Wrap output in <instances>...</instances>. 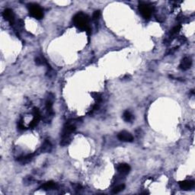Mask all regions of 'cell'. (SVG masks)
Wrapping results in <instances>:
<instances>
[{"instance_id": "obj_1", "label": "cell", "mask_w": 195, "mask_h": 195, "mask_svg": "<svg viewBox=\"0 0 195 195\" xmlns=\"http://www.w3.org/2000/svg\"><path fill=\"white\" fill-rule=\"evenodd\" d=\"M73 22L75 25L79 29L87 32L88 35L91 34V28L89 25V17L82 12H79L73 17Z\"/></svg>"}, {"instance_id": "obj_2", "label": "cell", "mask_w": 195, "mask_h": 195, "mask_svg": "<svg viewBox=\"0 0 195 195\" xmlns=\"http://www.w3.org/2000/svg\"><path fill=\"white\" fill-rule=\"evenodd\" d=\"M28 8L29 10V14L31 17H33L36 19H41L44 17V12H43L42 8L38 4H28Z\"/></svg>"}, {"instance_id": "obj_3", "label": "cell", "mask_w": 195, "mask_h": 195, "mask_svg": "<svg viewBox=\"0 0 195 195\" xmlns=\"http://www.w3.org/2000/svg\"><path fill=\"white\" fill-rule=\"evenodd\" d=\"M139 11L145 19H149L153 12L152 8L146 3H141L139 5Z\"/></svg>"}, {"instance_id": "obj_4", "label": "cell", "mask_w": 195, "mask_h": 195, "mask_svg": "<svg viewBox=\"0 0 195 195\" xmlns=\"http://www.w3.org/2000/svg\"><path fill=\"white\" fill-rule=\"evenodd\" d=\"M117 138L120 141L123 142H133V137L131 133L126 130H123L118 133Z\"/></svg>"}, {"instance_id": "obj_5", "label": "cell", "mask_w": 195, "mask_h": 195, "mask_svg": "<svg viewBox=\"0 0 195 195\" xmlns=\"http://www.w3.org/2000/svg\"><path fill=\"white\" fill-rule=\"evenodd\" d=\"M3 17L5 18V20L9 21L10 24L14 23V19H15V15L12 9L10 8H6L3 12Z\"/></svg>"}, {"instance_id": "obj_6", "label": "cell", "mask_w": 195, "mask_h": 195, "mask_svg": "<svg viewBox=\"0 0 195 195\" xmlns=\"http://www.w3.org/2000/svg\"><path fill=\"white\" fill-rule=\"evenodd\" d=\"M192 61L191 59L189 57H184L181 62L180 65H179V68L182 70H187V69H190L191 66Z\"/></svg>"}, {"instance_id": "obj_7", "label": "cell", "mask_w": 195, "mask_h": 195, "mask_svg": "<svg viewBox=\"0 0 195 195\" xmlns=\"http://www.w3.org/2000/svg\"><path fill=\"white\" fill-rule=\"evenodd\" d=\"M179 186H180V188L184 190H190L194 186V181H184L179 183Z\"/></svg>"}, {"instance_id": "obj_8", "label": "cell", "mask_w": 195, "mask_h": 195, "mask_svg": "<svg viewBox=\"0 0 195 195\" xmlns=\"http://www.w3.org/2000/svg\"><path fill=\"white\" fill-rule=\"evenodd\" d=\"M117 169V172L120 174L126 175L130 171V166L129 165L126 164V163H122V164L118 165Z\"/></svg>"}, {"instance_id": "obj_9", "label": "cell", "mask_w": 195, "mask_h": 195, "mask_svg": "<svg viewBox=\"0 0 195 195\" xmlns=\"http://www.w3.org/2000/svg\"><path fill=\"white\" fill-rule=\"evenodd\" d=\"M57 187V185L53 181H47L46 183H44L42 185L41 188L44 189L45 190H53V189H55Z\"/></svg>"}, {"instance_id": "obj_10", "label": "cell", "mask_w": 195, "mask_h": 195, "mask_svg": "<svg viewBox=\"0 0 195 195\" xmlns=\"http://www.w3.org/2000/svg\"><path fill=\"white\" fill-rule=\"evenodd\" d=\"M51 149H52V145H51L50 142L47 139L46 141L44 143V144L42 145L41 150H42L43 153H50Z\"/></svg>"}, {"instance_id": "obj_11", "label": "cell", "mask_w": 195, "mask_h": 195, "mask_svg": "<svg viewBox=\"0 0 195 195\" xmlns=\"http://www.w3.org/2000/svg\"><path fill=\"white\" fill-rule=\"evenodd\" d=\"M33 156H34V154L27 155V156H23V157L19 158L18 161H19V162H21V163H22V164H25V163H28V162H29L30 161H31V159H32Z\"/></svg>"}, {"instance_id": "obj_12", "label": "cell", "mask_w": 195, "mask_h": 195, "mask_svg": "<svg viewBox=\"0 0 195 195\" xmlns=\"http://www.w3.org/2000/svg\"><path fill=\"white\" fill-rule=\"evenodd\" d=\"M123 118L125 121L130 122V121H132V120H133V115L131 114V113H130V112L128 111H126L123 113Z\"/></svg>"}, {"instance_id": "obj_13", "label": "cell", "mask_w": 195, "mask_h": 195, "mask_svg": "<svg viewBox=\"0 0 195 195\" xmlns=\"http://www.w3.org/2000/svg\"><path fill=\"white\" fill-rule=\"evenodd\" d=\"M125 188V185L123 184H119V185L116 186V187H114L113 188V190H112V193H120V191H122V190H124Z\"/></svg>"}, {"instance_id": "obj_14", "label": "cell", "mask_w": 195, "mask_h": 195, "mask_svg": "<svg viewBox=\"0 0 195 195\" xmlns=\"http://www.w3.org/2000/svg\"><path fill=\"white\" fill-rule=\"evenodd\" d=\"M180 29H181L180 25H176V26H175L174 28H172V31H171V35H176V34L178 33L179 31H180Z\"/></svg>"}, {"instance_id": "obj_15", "label": "cell", "mask_w": 195, "mask_h": 195, "mask_svg": "<svg viewBox=\"0 0 195 195\" xmlns=\"http://www.w3.org/2000/svg\"><path fill=\"white\" fill-rule=\"evenodd\" d=\"M99 17H100V11H95L93 14V19H99Z\"/></svg>"}, {"instance_id": "obj_16", "label": "cell", "mask_w": 195, "mask_h": 195, "mask_svg": "<svg viewBox=\"0 0 195 195\" xmlns=\"http://www.w3.org/2000/svg\"><path fill=\"white\" fill-rule=\"evenodd\" d=\"M18 128H19L20 129H25V126L23 125V122L22 121H20L19 123H18Z\"/></svg>"}]
</instances>
